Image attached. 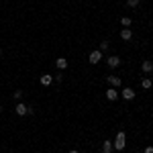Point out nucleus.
Returning a JSON list of instances; mask_svg holds the SVG:
<instances>
[{
    "instance_id": "f257e3e1",
    "label": "nucleus",
    "mask_w": 153,
    "mask_h": 153,
    "mask_svg": "<svg viewBox=\"0 0 153 153\" xmlns=\"http://www.w3.org/2000/svg\"><path fill=\"white\" fill-rule=\"evenodd\" d=\"M112 145H114V149H117V151H123V149H125V145H127V137H125V133H123V131L117 135V139H114Z\"/></svg>"
},
{
    "instance_id": "f03ea898",
    "label": "nucleus",
    "mask_w": 153,
    "mask_h": 153,
    "mask_svg": "<svg viewBox=\"0 0 153 153\" xmlns=\"http://www.w3.org/2000/svg\"><path fill=\"white\" fill-rule=\"evenodd\" d=\"M106 63H108V68H112V70H114V68H118V65H120V57H117V55H110V57L106 59Z\"/></svg>"
},
{
    "instance_id": "7ed1b4c3",
    "label": "nucleus",
    "mask_w": 153,
    "mask_h": 153,
    "mask_svg": "<svg viewBox=\"0 0 153 153\" xmlns=\"http://www.w3.org/2000/svg\"><path fill=\"white\" fill-rule=\"evenodd\" d=\"M16 114H19V117H25V114H29V106L23 104V102H16Z\"/></svg>"
},
{
    "instance_id": "20e7f679",
    "label": "nucleus",
    "mask_w": 153,
    "mask_h": 153,
    "mask_svg": "<svg viewBox=\"0 0 153 153\" xmlns=\"http://www.w3.org/2000/svg\"><path fill=\"white\" fill-rule=\"evenodd\" d=\"M88 59H90V63H98V61L102 59V51H100V49H96V51H92Z\"/></svg>"
},
{
    "instance_id": "39448f33",
    "label": "nucleus",
    "mask_w": 153,
    "mask_h": 153,
    "mask_svg": "<svg viewBox=\"0 0 153 153\" xmlns=\"http://www.w3.org/2000/svg\"><path fill=\"white\" fill-rule=\"evenodd\" d=\"M120 96H123L125 100H133V98H135V90H133V88H125V90L120 92Z\"/></svg>"
},
{
    "instance_id": "423d86ee",
    "label": "nucleus",
    "mask_w": 153,
    "mask_h": 153,
    "mask_svg": "<svg viewBox=\"0 0 153 153\" xmlns=\"http://www.w3.org/2000/svg\"><path fill=\"white\" fill-rule=\"evenodd\" d=\"M118 92H117V88H108V90H106V98H108V100H118Z\"/></svg>"
},
{
    "instance_id": "0eeeda50",
    "label": "nucleus",
    "mask_w": 153,
    "mask_h": 153,
    "mask_svg": "<svg viewBox=\"0 0 153 153\" xmlns=\"http://www.w3.org/2000/svg\"><path fill=\"white\" fill-rule=\"evenodd\" d=\"M106 80H108V84H110V88H118V86H120V78H117V76H108V78H106Z\"/></svg>"
},
{
    "instance_id": "6e6552de",
    "label": "nucleus",
    "mask_w": 153,
    "mask_h": 153,
    "mask_svg": "<svg viewBox=\"0 0 153 153\" xmlns=\"http://www.w3.org/2000/svg\"><path fill=\"white\" fill-rule=\"evenodd\" d=\"M55 65H57L59 71H63L65 68H68V61H65V57H57V59H55Z\"/></svg>"
},
{
    "instance_id": "1a4fd4ad",
    "label": "nucleus",
    "mask_w": 153,
    "mask_h": 153,
    "mask_svg": "<svg viewBox=\"0 0 153 153\" xmlns=\"http://www.w3.org/2000/svg\"><path fill=\"white\" fill-rule=\"evenodd\" d=\"M112 149H114L112 141H110V139H106V141L102 143V151H104V153H112Z\"/></svg>"
},
{
    "instance_id": "9d476101",
    "label": "nucleus",
    "mask_w": 153,
    "mask_h": 153,
    "mask_svg": "<svg viewBox=\"0 0 153 153\" xmlns=\"http://www.w3.org/2000/svg\"><path fill=\"white\" fill-rule=\"evenodd\" d=\"M131 37H133V31H131V29H123V31H120V39H123V41H131Z\"/></svg>"
},
{
    "instance_id": "9b49d317",
    "label": "nucleus",
    "mask_w": 153,
    "mask_h": 153,
    "mask_svg": "<svg viewBox=\"0 0 153 153\" xmlns=\"http://www.w3.org/2000/svg\"><path fill=\"white\" fill-rule=\"evenodd\" d=\"M39 82L43 84V86H49V84H53V76H49V74H43Z\"/></svg>"
},
{
    "instance_id": "f8f14e48",
    "label": "nucleus",
    "mask_w": 153,
    "mask_h": 153,
    "mask_svg": "<svg viewBox=\"0 0 153 153\" xmlns=\"http://www.w3.org/2000/svg\"><path fill=\"white\" fill-rule=\"evenodd\" d=\"M141 70L145 71V74H151V71H153V61H143V63H141Z\"/></svg>"
},
{
    "instance_id": "ddd939ff",
    "label": "nucleus",
    "mask_w": 153,
    "mask_h": 153,
    "mask_svg": "<svg viewBox=\"0 0 153 153\" xmlns=\"http://www.w3.org/2000/svg\"><path fill=\"white\" fill-rule=\"evenodd\" d=\"M141 86H143V88H145V90H149V88H151V86H153L151 78H143V80H141Z\"/></svg>"
},
{
    "instance_id": "4468645a",
    "label": "nucleus",
    "mask_w": 153,
    "mask_h": 153,
    "mask_svg": "<svg viewBox=\"0 0 153 153\" xmlns=\"http://www.w3.org/2000/svg\"><path fill=\"white\" fill-rule=\"evenodd\" d=\"M120 23H123V27L127 29V27H131V19H129V16H123V21H120Z\"/></svg>"
},
{
    "instance_id": "2eb2a0df",
    "label": "nucleus",
    "mask_w": 153,
    "mask_h": 153,
    "mask_svg": "<svg viewBox=\"0 0 153 153\" xmlns=\"http://www.w3.org/2000/svg\"><path fill=\"white\" fill-rule=\"evenodd\" d=\"M127 4H129L131 8H137L139 6V0H127Z\"/></svg>"
},
{
    "instance_id": "dca6fc26",
    "label": "nucleus",
    "mask_w": 153,
    "mask_h": 153,
    "mask_svg": "<svg viewBox=\"0 0 153 153\" xmlns=\"http://www.w3.org/2000/svg\"><path fill=\"white\" fill-rule=\"evenodd\" d=\"M108 47H110V43H108V41H102V43H100V51H106Z\"/></svg>"
},
{
    "instance_id": "f3484780",
    "label": "nucleus",
    "mask_w": 153,
    "mask_h": 153,
    "mask_svg": "<svg viewBox=\"0 0 153 153\" xmlns=\"http://www.w3.org/2000/svg\"><path fill=\"white\" fill-rule=\"evenodd\" d=\"M61 80H63V74L61 71H59L57 76H53V82H61Z\"/></svg>"
},
{
    "instance_id": "a211bd4d",
    "label": "nucleus",
    "mask_w": 153,
    "mask_h": 153,
    "mask_svg": "<svg viewBox=\"0 0 153 153\" xmlns=\"http://www.w3.org/2000/svg\"><path fill=\"white\" fill-rule=\"evenodd\" d=\"M21 98H23V92H21V90H16V92H14V100H16V102H19V100H21Z\"/></svg>"
},
{
    "instance_id": "6ab92c4d",
    "label": "nucleus",
    "mask_w": 153,
    "mask_h": 153,
    "mask_svg": "<svg viewBox=\"0 0 153 153\" xmlns=\"http://www.w3.org/2000/svg\"><path fill=\"white\" fill-rule=\"evenodd\" d=\"M145 153H153V147L149 145V147H145Z\"/></svg>"
},
{
    "instance_id": "aec40b11",
    "label": "nucleus",
    "mask_w": 153,
    "mask_h": 153,
    "mask_svg": "<svg viewBox=\"0 0 153 153\" xmlns=\"http://www.w3.org/2000/svg\"><path fill=\"white\" fill-rule=\"evenodd\" d=\"M70 153H80V151H78V149H71V151Z\"/></svg>"
},
{
    "instance_id": "412c9836",
    "label": "nucleus",
    "mask_w": 153,
    "mask_h": 153,
    "mask_svg": "<svg viewBox=\"0 0 153 153\" xmlns=\"http://www.w3.org/2000/svg\"><path fill=\"white\" fill-rule=\"evenodd\" d=\"M0 55H2V47H0Z\"/></svg>"
},
{
    "instance_id": "4be33fe9",
    "label": "nucleus",
    "mask_w": 153,
    "mask_h": 153,
    "mask_svg": "<svg viewBox=\"0 0 153 153\" xmlns=\"http://www.w3.org/2000/svg\"><path fill=\"white\" fill-rule=\"evenodd\" d=\"M0 112H2V106H0Z\"/></svg>"
}]
</instances>
